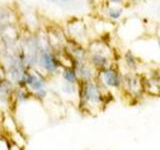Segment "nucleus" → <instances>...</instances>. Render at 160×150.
I'll list each match as a JSON object with an SVG mask.
<instances>
[{"label":"nucleus","instance_id":"0eeeda50","mask_svg":"<svg viewBox=\"0 0 160 150\" xmlns=\"http://www.w3.org/2000/svg\"><path fill=\"white\" fill-rule=\"evenodd\" d=\"M124 59H125V62H126L127 66L132 69V70H135L137 68V63H136V58L134 57V55L131 53V51H127L125 53V56H124Z\"/></svg>","mask_w":160,"mask_h":150},{"label":"nucleus","instance_id":"1a4fd4ad","mask_svg":"<svg viewBox=\"0 0 160 150\" xmlns=\"http://www.w3.org/2000/svg\"><path fill=\"white\" fill-rule=\"evenodd\" d=\"M63 76L69 83H74L75 81H76V79H77L76 73H75V71L72 69H66V70H65L64 73H63Z\"/></svg>","mask_w":160,"mask_h":150},{"label":"nucleus","instance_id":"9d476101","mask_svg":"<svg viewBox=\"0 0 160 150\" xmlns=\"http://www.w3.org/2000/svg\"><path fill=\"white\" fill-rule=\"evenodd\" d=\"M121 15H122V9L114 8V9H109L108 10V16L111 19H114V20L119 19L120 17H121Z\"/></svg>","mask_w":160,"mask_h":150},{"label":"nucleus","instance_id":"6e6552de","mask_svg":"<svg viewBox=\"0 0 160 150\" xmlns=\"http://www.w3.org/2000/svg\"><path fill=\"white\" fill-rule=\"evenodd\" d=\"M78 72H79V75L81 76L84 80H90L92 78V71L91 69L87 66H80L79 69H78Z\"/></svg>","mask_w":160,"mask_h":150},{"label":"nucleus","instance_id":"dca6fc26","mask_svg":"<svg viewBox=\"0 0 160 150\" xmlns=\"http://www.w3.org/2000/svg\"><path fill=\"white\" fill-rule=\"evenodd\" d=\"M62 1H67V0H62Z\"/></svg>","mask_w":160,"mask_h":150},{"label":"nucleus","instance_id":"9b49d317","mask_svg":"<svg viewBox=\"0 0 160 150\" xmlns=\"http://www.w3.org/2000/svg\"><path fill=\"white\" fill-rule=\"evenodd\" d=\"M31 85H32V88L33 89H35V90H40V89L42 88V85L43 84H42L41 81H40V80H36V79H35L34 82Z\"/></svg>","mask_w":160,"mask_h":150},{"label":"nucleus","instance_id":"20e7f679","mask_svg":"<svg viewBox=\"0 0 160 150\" xmlns=\"http://www.w3.org/2000/svg\"><path fill=\"white\" fill-rule=\"evenodd\" d=\"M41 64L50 72H53L57 69V63L48 52H44L41 55Z\"/></svg>","mask_w":160,"mask_h":150},{"label":"nucleus","instance_id":"39448f33","mask_svg":"<svg viewBox=\"0 0 160 150\" xmlns=\"http://www.w3.org/2000/svg\"><path fill=\"white\" fill-rule=\"evenodd\" d=\"M91 62L95 67L100 68V69H104V68L108 67L109 60L105 55H103L101 53H95L91 56Z\"/></svg>","mask_w":160,"mask_h":150},{"label":"nucleus","instance_id":"f257e3e1","mask_svg":"<svg viewBox=\"0 0 160 150\" xmlns=\"http://www.w3.org/2000/svg\"><path fill=\"white\" fill-rule=\"evenodd\" d=\"M84 98L85 100L90 103V104H94V105H98L101 103L103 100V96L101 94L99 87L96 84L93 82L88 81L84 86Z\"/></svg>","mask_w":160,"mask_h":150},{"label":"nucleus","instance_id":"7ed1b4c3","mask_svg":"<svg viewBox=\"0 0 160 150\" xmlns=\"http://www.w3.org/2000/svg\"><path fill=\"white\" fill-rule=\"evenodd\" d=\"M122 83L124 86L126 87V90L128 92L132 94H136L140 91L142 88V82L138 77L134 76V75L130 74L124 77V80H122Z\"/></svg>","mask_w":160,"mask_h":150},{"label":"nucleus","instance_id":"f03ea898","mask_svg":"<svg viewBox=\"0 0 160 150\" xmlns=\"http://www.w3.org/2000/svg\"><path fill=\"white\" fill-rule=\"evenodd\" d=\"M102 75H103L104 83L108 87L117 88L122 84V77L116 68L111 66L104 68L102 69Z\"/></svg>","mask_w":160,"mask_h":150},{"label":"nucleus","instance_id":"4468645a","mask_svg":"<svg viewBox=\"0 0 160 150\" xmlns=\"http://www.w3.org/2000/svg\"><path fill=\"white\" fill-rule=\"evenodd\" d=\"M157 43H158V46H159V48H160V38H158V40H157Z\"/></svg>","mask_w":160,"mask_h":150},{"label":"nucleus","instance_id":"f8f14e48","mask_svg":"<svg viewBox=\"0 0 160 150\" xmlns=\"http://www.w3.org/2000/svg\"><path fill=\"white\" fill-rule=\"evenodd\" d=\"M36 79L34 76H32V75H27V77H26V82L28 83V84H30L31 85L33 82H34V80Z\"/></svg>","mask_w":160,"mask_h":150},{"label":"nucleus","instance_id":"423d86ee","mask_svg":"<svg viewBox=\"0 0 160 150\" xmlns=\"http://www.w3.org/2000/svg\"><path fill=\"white\" fill-rule=\"evenodd\" d=\"M144 88L147 90L148 93L152 95H156V96H160V86L159 83L156 80H148L146 83H144Z\"/></svg>","mask_w":160,"mask_h":150},{"label":"nucleus","instance_id":"2eb2a0df","mask_svg":"<svg viewBox=\"0 0 160 150\" xmlns=\"http://www.w3.org/2000/svg\"><path fill=\"white\" fill-rule=\"evenodd\" d=\"M131 1H134L135 2V1H138V0H131Z\"/></svg>","mask_w":160,"mask_h":150},{"label":"nucleus","instance_id":"ddd939ff","mask_svg":"<svg viewBox=\"0 0 160 150\" xmlns=\"http://www.w3.org/2000/svg\"><path fill=\"white\" fill-rule=\"evenodd\" d=\"M111 2H113V3H121L123 0H110Z\"/></svg>","mask_w":160,"mask_h":150}]
</instances>
